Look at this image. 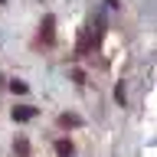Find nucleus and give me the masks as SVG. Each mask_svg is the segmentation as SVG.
I'll return each instance as SVG.
<instances>
[{"instance_id":"20e7f679","label":"nucleus","mask_w":157,"mask_h":157,"mask_svg":"<svg viewBox=\"0 0 157 157\" xmlns=\"http://www.w3.org/2000/svg\"><path fill=\"white\" fill-rule=\"evenodd\" d=\"M59 124H62V128H78L82 118H78V115H59Z\"/></svg>"},{"instance_id":"39448f33","label":"nucleus","mask_w":157,"mask_h":157,"mask_svg":"<svg viewBox=\"0 0 157 157\" xmlns=\"http://www.w3.org/2000/svg\"><path fill=\"white\" fill-rule=\"evenodd\" d=\"M13 151H17L20 157H26L29 154V141H26V137H17V141H13Z\"/></svg>"},{"instance_id":"f257e3e1","label":"nucleus","mask_w":157,"mask_h":157,"mask_svg":"<svg viewBox=\"0 0 157 157\" xmlns=\"http://www.w3.org/2000/svg\"><path fill=\"white\" fill-rule=\"evenodd\" d=\"M56 17H52V13H49V17H43V26H39V36H43V43H52V39H56Z\"/></svg>"},{"instance_id":"f03ea898","label":"nucleus","mask_w":157,"mask_h":157,"mask_svg":"<svg viewBox=\"0 0 157 157\" xmlns=\"http://www.w3.org/2000/svg\"><path fill=\"white\" fill-rule=\"evenodd\" d=\"M36 115H39V108H33V105H20V108H13V121H33Z\"/></svg>"},{"instance_id":"7ed1b4c3","label":"nucleus","mask_w":157,"mask_h":157,"mask_svg":"<svg viewBox=\"0 0 157 157\" xmlns=\"http://www.w3.org/2000/svg\"><path fill=\"white\" fill-rule=\"evenodd\" d=\"M72 151H75L72 141H56V154H59V157H72Z\"/></svg>"},{"instance_id":"423d86ee","label":"nucleus","mask_w":157,"mask_h":157,"mask_svg":"<svg viewBox=\"0 0 157 157\" xmlns=\"http://www.w3.org/2000/svg\"><path fill=\"white\" fill-rule=\"evenodd\" d=\"M10 92H17V95H23V92H26V82H20V78H13V82H10Z\"/></svg>"}]
</instances>
